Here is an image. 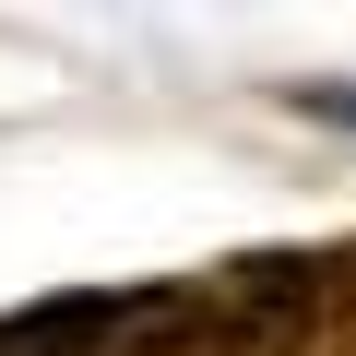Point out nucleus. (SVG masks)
Masks as SVG:
<instances>
[{
  "label": "nucleus",
  "instance_id": "f03ea898",
  "mask_svg": "<svg viewBox=\"0 0 356 356\" xmlns=\"http://www.w3.org/2000/svg\"><path fill=\"white\" fill-rule=\"evenodd\" d=\"M332 356H356V250H344V297H332Z\"/></svg>",
  "mask_w": 356,
  "mask_h": 356
},
{
  "label": "nucleus",
  "instance_id": "f257e3e1",
  "mask_svg": "<svg viewBox=\"0 0 356 356\" xmlns=\"http://www.w3.org/2000/svg\"><path fill=\"white\" fill-rule=\"evenodd\" d=\"M332 297H344V250H250L202 273V356H332Z\"/></svg>",
  "mask_w": 356,
  "mask_h": 356
}]
</instances>
